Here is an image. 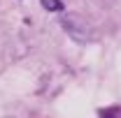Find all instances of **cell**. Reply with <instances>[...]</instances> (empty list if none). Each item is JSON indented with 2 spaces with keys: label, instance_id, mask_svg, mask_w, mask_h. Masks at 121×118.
<instances>
[{
  "label": "cell",
  "instance_id": "1",
  "mask_svg": "<svg viewBox=\"0 0 121 118\" xmlns=\"http://www.w3.org/2000/svg\"><path fill=\"white\" fill-rule=\"evenodd\" d=\"M60 26L68 30L75 39H79V37H82V39H86V30L79 28V16H77V14H65L63 19H60Z\"/></svg>",
  "mask_w": 121,
  "mask_h": 118
},
{
  "label": "cell",
  "instance_id": "2",
  "mask_svg": "<svg viewBox=\"0 0 121 118\" xmlns=\"http://www.w3.org/2000/svg\"><path fill=\"white\" fill-rule=\"evenodd\" d=\"M40 2H42V7L47 12H60L63 9V2L60 0H40Z\"/></svg>",
  "mask_w": 121,
  "mask_h": 118
}]
</instances>
